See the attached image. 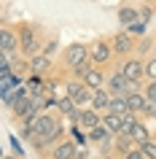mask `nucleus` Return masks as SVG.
<instances>
[{"mask_svg":"<svg viewBox=\"0 0 156 159\" xmlns=\"http://www.w3.org/2000/svg\"><path fill=\"white\" fill-rule=\"evenodd\" d=\"M43 51V38L35 25H22L19 27V54L22 57H35Z\"/></svg>","mask_w":156,"mask_h":159,"instance_id":"f257e3e1","label":"nucleus"},{"mask_svg":"<svg viewBox=\"0 0 156 159\" xmlns=\"http://www.w3.org/2000/svg\"><path fill=\"white\" fill-rule=\"evenodd\" d=\"M105 89H108L110 94H121V97H127V94H132L135 89H143V84H135V81H129V78L121 73V67L116 65L113 70H108Z\"/></svg>","mask_w":156,"mask_h":159,"instance_id":"f03ea898","label":"nucleus"},{"mask_svg":"<svg viewBox=\"0 0 156 159\" xmlns=\"http://www.w3.org/2000/svg\"><path fill=\"white\" fill-rule=\"evenodd\" d=\"M89 54H91V62L100 65V67L113 65V59H116V51H113L110 38H97V41H91L89 43Z\"/></svg>","mask_w":156,"mask_h":159,"instance_id":"7ed1b4c3","label":"nucleus"},{"mask_svg":"<svg viewBox=\"0 0 156 159\" xmlns=\"http://www.w3.org/2000/svg\"><path fill=\"white\" fill-rule=\"evenodd\" d=\"M65 94L73 97L78 108H86V105H91V94H94V89H91L83 78H67V81H65Z\"/></svg>","mask_w":156,"mask_h":159,"instance_id":"20e7f679","label":"nucleus"},{"mask_svg":"<svg viewBox=\"0 0 156 159\" xmlns=\"http://www.w3.org/2000/svg\"><path fill=\"white\" fill-rule=\"evenodd\" d=\"M86 59H91L89 43L75 41V43H70V46H65V51H62V62H65L67 70H70V67H75V65H81V62H86Z\"/></svg>","mask_w":156,"mask_h":159,"instance_id":"39448f33","label":"nucleus"},{"mask_svg":"<svg viewBox=\"0 0 156 159\" xmlns=\"http://www.w3.org/2000/svg\"><path fill=\"white\" fill-rule=\"evenodd\" d=\"M118 67H121V73L129 81H135V84H143L145 81V59L143 57H124L118 62Z\"/></svg>","mask_w":156,"mask_h":159,"instance_id":"423d86ee","label":"nucleus"},{"mask_svg":"<svg viewBox=\"0 0 156 159\" xmlns=\"http://www.w3.org/2000/svg\"><path fill=\"white\" fill-rule=\"evenodd\" d=\"M110 43H113V51L116 57H132V51H137V41H135V35L129 33V30H121V33H116L113 38H110Z\"/></svg>","mask_w":156,"mask_h":159,"instance_id":"0eeeda50","label":"nucleus"},{"mask_svg":"<svg viewBox=\"0 0 156 159\" xmlns=\"http://www.w3.org/2000/svg\"><path fill=\"white\" fill-rule=\"evenodd\" d=\"M78 148H81V146H78L73 138H65V140H59L54 148H49V157L51 159H75Z\"/></svg>","mask_w":156,"mask_h":159,"instance_id":"6e6552de","label":"nucleus"},{"mask_svg":"<svg viewBox=\"0 0 156 159\" xmlns=\"http://www.w3.org/2000/svg\"><path fill=\"white\" fill-rule=\"evenodd\" d=\"M0 51H6V54H16L19 51V30L0 27Z\"/></svg>","mask_w":156,"mask_h":159,"instance_id":"1a4fd4ad","label":"nucleus"},{"mask_svg":"<svg viewBox=\"0 0 156 159\" xmlns=\"http://www.w3.org/2000/svg\"><path fill=\"white\" fill-rule=\"evenodd\" d=\"M54 70V59L46 57V54H35V57H30V73H38V75H46L49 78V73Z\"/></svg>","mask_w":156,"mask_h":159,"instance_id":"9d476101","label":"nucleus"},{"mask_svg":"<svg viewBox=\"0 0 156 159\" xmlns=\"http://www.w3.org/2000/svg\"><path fill=\"white\" fill-rule=\"evenodd\" d=\"M110 100H113V94L108 92L105 86H102V89H94V94H91V108L100 111V113H108V108H110Z\"/></svg>","mask_w":156,"mask_h":159,"instance_id":"9b49d317","label":"nucleus"},{"mask_svg":"<svg viewBox=\"0 0 156 159\" xmlns=\"http://www.w3.org/2000/svg\"><path fill=\"white\" fill-rule=\"evenodd\" d=\"M78 124H81L83 129H94L97 124H102V113L94 111L91 105H86V108H81V121H78Z\"/></svg>","mask_w":156,"mask_h":159,"instance_id":"f8f14e48","label":"nucleus"},{"mask_svg":"<svg viewBox=\"0 0 156 159\" xmlns=\"http://www.w3.org/2000/svg\"><path fill=\"white\" fill-rule=\"evenodd\" d=\"M83 81L91 86V89H102L105 86V81H108V73H105V67H100V65H94L89 70V73L83 75Z\"/></svg>","mask_w":156,"mask_h":159,"instance_id":"ddd939ff","label":"nucleus"},{"mask_svg":"<svg viewBox=\"0 0 156 159\" xmlns=\"http://www.w3.org/2000/svg\"><path fill=\"white\" fill-rule=\"evenodd\" d=\"M135 146H137V143H135V138H132V135L118 132V135L113 138V151L118 154V157H124V154H127V151H132Z\"/></svg>","mask_w":156,"mask_h":159,"instance_id":"4468645a","label":"nucleus"},{"mask_svg":"<svg viewBox=\"0 0 156 159\" xmlns=\"http://www.w3.org/2000/svg\"><path fill=\"white\" fill-rule=\"evenodd\" d=\"M127 102H129V111H132V113H143L148 97H145V92H143V89H135L132 94H127Z\"/></svg>","mask_w":156,"mask_h":159,"instance_id":"2eb2a0df","label":"nucleus"},{"mask_svg":"<svg viewBox=\"0 0 156 159\" xmlns=\"http://www.w3.org/2000/svg\"><path fill=\"white\" fill-rule=\"evenodd\" d=\"M78 111V105H75V100L70 97V94H59V102H57V113H62V119H67L70 113H75Z\"/></svg>","mask_w":156,"mask_h":159,"instance_id":"dca6fc26","label":"nucleus"},{"mask_svg":"<svg viewBox=\"0 0 156 159\" xmlns=\"http://www.w3.org/2000/svg\"><path fill=\"white\" fill-rule=\"evenodd\" d=\"M11 113H14V119H27L30 116V97H19V100H14V105H11Z\"/></svg>","mask_w":156,"mask_h":159,"instance_id":"f3484780","label":"nucleus"},{"mask_svg":"<svg viewBox=\"0 0 156 159\" xmlns=\"http://www.w3.org/2000/svg\"><path fill=\"white\" fill-rule=\"evenodd\" d=\"M140 19V8H132V6H121L118 8V22H121L124 27H129L132 22H137Z\"/></svg>","mask_w":156,"mask_h":159,"instance_id":"a211bd4d","label":"nucleus"},{"mask_svg":"<svg viewBox=\"0 0 156 159\" xmlns=\"http://www.w3.org/2000/svg\"><path fill=\"white\" fill-rule=\"evenodd\" d=\"M102 124H105L113 135H118V132H121V124H124V116H118V113H110V111H108V113H102Z\"/></svg>","mask_w":156,"mask_h":159,"instance_id":"6ab92c4d","label":"nucleus"},{"mask_svg":"<svg viewBox=\"0 0 156 159\" xmlns=\"http://www.w3.org/2000/svg\"><path fill=\"white\" fill-rule=\"evenodd\" d=\"M70 138H73L81 148H86V146L91 143V140H89V129H83L81 124H70Z\"/></svg>","mask_w":156,"mask_h":159,"instance_id":"aec40b11","label":"nucleus"},{"mask_svg":"<svg viewBox=\"0 0 156 159\" xmlns=\"http://www.w3.org/2000/svg\"><path fill=\"white\" fill-rule=\"evenodd\" d=\"M110 113H118V116H127V113H132L129 111V102H127V97H121V94H113V100H110Z\"/></svg>","mask_w":156,"mask_h":159,"instance_id":"412c9836","label":"nucleus"},{"mask_svg":"<svg viewBox=\"0 0 156 159\" xmlns=\"http://www.w3.org/2000/svg\"><path fill=\"white\" fill-rule=\"evenodd\" d=\"M132 138H135V143H137V146H143L145 140H151V138H154V132L148 129L145 121H137V127L132 129Z\"/></svg>","mask_w":156,"mask_h":159,"instance_id":"4be33fe9","label":"nucleus"},{"mask_svg":"<svg viewBox=\"0 0 156 159\" xmlns=\"http://www.w3.org/2000/svg\"><path fill=\"white\" fill-rule=\"evenodd\" d=\"M91 67H94V62H91V59H86V62H81V65H75V67H70V78H83Z\"/></svg>","mask_w":156,"mask_h":159,"instance_id":"5701e85b","label":"nucleus"},{"mask_svg":"<svg viewBox=\"0 0 156 159\" xmlns=\"http://www.w3.org/2000/svg\"><path fill=\"white\" fill-rule=\"evenodd\" d=\"M127 30H129L135 38H140V35H145V33H148V22H145V19H137V22H132Z\"/></svg>","mask_w":156,"mask_h":159,"instance_id":"b1692460","label":"nucleus"},{"mask_svg":"<svg viewBox=\"0 0 156 159\" xmlns=\"http://www.w3.org/2000/svg\"><path fill=\"white\" fill-rule=\"evenodd\" d=\"M143 92H145V97L151 102H156V81L154 78H145V84H143Z\"/></svg>","mask_w":156,"mask_h":159,"instance_id":"393cba45","label":"nucleus"},{"mask_svg":"<svg viewBox=\"0 0 156 159\" xmlns=\"http://www.w3.org/2000/svg\"><path fill=\"white\" fill-rule=\"evenodd\" d=\"M57 49H59V41H57V38H49V41L43 43V54H46V57H54Z\"/></svg>","mask_w":156,"mask_h":159,"instance_id":"a878e982","label":"nucleus"},{"mask_svg":"<svg viewBox=\"0 0 156 159\" xmlns=\"http://www.w3.org/2000/svg\"><path fill=\"white\" fill-rule=\"evenodd\" d=\"M140 116H145L148 121H156V102H151V100H148V102H145V108H143V113H140Z\"/></svg>","mask_w":156,"mask_h":159,"instance_id":"bb28decb","label":"nucleus"},{"mask_svg":"<svg viewBox=\"0 0 156 159\" xmlns=\"http://www.w3.org/2000/svg\"><path fill=\"white\" fill-rule=\"evenodd\" d=\"M140 148H143V154H145V157H154V159H156V138L145 140L143 146H140Z\"/></svg>","mask_w":156,"mask_h":159,"instance_id":"cd10ccee","label":"nucleus"},{"mask_svg":"<svg viewBox=\"0 0 156 159\" xmlns=\"http://www.w3.org/2000/svg\"><path fill=\"white\" fill-rule=\"evenodd\" d=\"M145 78H154V81H156V57H148L145 59Z\"/></svg>","mask_w":156,"mask_h":159,"instance_id":"c85d7f7f","label":"nucleus"},{"mask_svg":"<svg viewBox=\"0 0 156 159\" xmlns=\"http://www.w3.org/2000/svg\"><path fill=\"white\" fill-rule=\"evenodd\" d=\"M124 159H145V154H143V148H140V146H135L132 151H127V154H124Z\"/></svg>","mask_w":156,"mask_h":159,"instance_id":"c756f323","label":"nucleus"},{"mask_svg":"<svg viewBox=\"0 0 156 159\" xmlns=\"http://www.w3.org/2000/svg\"><path fill=\"white\" fill-rule=\"evenodd\" d=\"M151 16H154V6L148 3V6H143V8H140V19H145V22H151Z\"/></svg>","mask_w":156,"mask_h":159,"instance_id":"7c9ffc66","label":"nucleus"},{"mask_svg":"<svg viewBox=\"0 0 156 159\" xmlns=\"http://www.w3.org/2000/svg\"><path fill=\"white\" fill-rule=\"evenodd\" d=\"M8 140H11V146H14V151L22 157V146H19V140H16V138H8Z\"/></svg>","mask_w":156,"mask_h":159,"instance_id":"2f4dec72","label":"nucleus"},{"mask_svg":"<svg viewBox=\"0 0 156 159\" xmlns=\"http://www.w3.org/2000/svg\"><path fill=\"white\" fill-rule=\"evenodd\" d=\"M100 159H124V157H118L116 151H110V154H100Z\"/></svg>","mask_w":156,"mask_h":159,"instance_id":"473e14b6","label":"nucleus"},{"mask_svg":"<svg viewBox=\"0 0 156 159\" xmlns=\"http://www.w3.org/2000/svg\"><path fill=\"white\" fill-rule=\"evenodd\" d=\"M75 159H89V151H86V148H78V154H75Z\"/></svg>","mask_w":156,"mask_h":159,"instance_id":"72a5a7b5","label":"nucleus"},{"mask_svg":"<svg viewBox=\"0 0 156 159\" xmlns=\"http://www.w3.org/2000/svg\"><path fill=\"white\" fill-rule=\"evenodd\" d=\"M3 159H22V157H19V154H6Z\"/></svg>","mask_w":156,"mask_h":159,"instance_id":"f704fd0d","label":"nucleus"},{"mask_svg":"<svg viewBox=\"0 0 156 159\" xmlns=\"http://www.w3.org/2000/svg\"><path fill=\"white\" fill-rule=\"evenodd\" d=\"M151 57H156V41H154V49H151Z\"/></svg>","mask_w":156,"mask_h":159,"instance_id":"c9c22d12","label":"nucleus"},{"mask_svg":"<svg viewBox=\"0 0 156 159\" xmlns=\"http://www.w3.org/2000/svg\"><path fill=\"white\" fill-rule=\"evenodd\" d=\"M137 3H154V0H137Z\"/></svg>","mask_w":156,"mask_h":159,"instance_id":"e433bc0d","label":"nucleus"},{"mask_svg":"<svg viewBox=\"0 0 156 159\" xmlns=\"http://www.w3.org/2000/svg\"><path fill=\"white\" fill-rule=\"evenodd\" d=\"M145 159H154V157H145Z\"/></svg>","mask_w":156,"mask_h":159,"instance_id":"4c0bfd02","label":"nucleus"},{"mask_svg":"<svg viewBox=\"0 0 156 159\" xmlns=\"http://www.w3.org/2000/svg\"><path fill=\"white\" fill-rule=\"evenodd\" d=\"M154 138H156V132H154Z\"/></svg>","mask_w":156,"mask_h":159,"instance_id":"58836bf2","label":"nucleus"}]
</instances>
